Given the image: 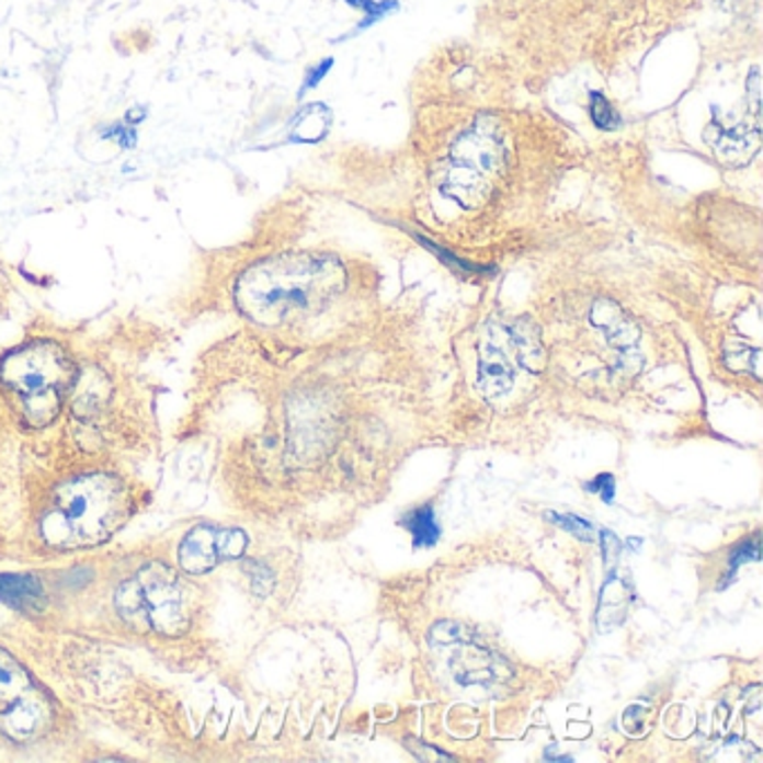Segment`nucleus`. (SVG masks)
<instances>
[{
  "label": "nucleus",
  "instance_id": "ddd939ff",
  "mask_svg": "<svg viewBox=\"0 0 763 763\" xmlns=\"http://www.w3.org/2000/svg\"><path fill=\"white\" fill-rule=\"evenodd\" d=\"M401 524L410 531V535L414 539V547H432V544L437 542L442 535V528L437 524V515H434V509L430 504L410 511Z\"/></svg>",
  "mask_w": 763,
  "mask_h": 763
},
{
  "label": "nucleus",
  "instance_id": "f8f14e48",
  "mask_svg": "<svg viewBox=\"0 0 763 763\" xmlns=\"http://www.w3.org/2000/svg\"><path fill=\"white\" fill-rule=\"evenodd\" d=\"M43 595V587L34 576L0 573V601L12 605H32Z\"/></svg>",
  "mask_w": 763,
  "mask_h": 763
},
{
  "label": "nucleus",
  "instance_id": "39448f33",
  "mask_svg": "<svg viewBox=\"0 0 763 763\" xmlns=\"http://www.w3.org/2000/svg\"><path fill=\"white\" fill-rule=\"evenodd\" d=\"M432 647H453L451 670L462 685H493L511 676L504 661L483 645H477L475 634L462 625L442 623L430 634Z\"/></svg>",
  "mask_w": 763,
  "mask_h": 763
},
{
  "label": "nucleus",
  "instance_id": "f03ea898",
  "mask_svg": "<svg viewBox=\"0 0 763 763\" xmlns=\"http://www.w3.org/2000/svg\"><path fill=\"white\" fill-rule=\"evenodd\" d=\"M348 285L332 253H287L249 269L236 289L238 307L260 324H283L330 307Z\"/></svg>",
  "mask_w": 763,
  "mask_h": 763
},
{
  "label": "nucleus",
  "instance_id": "2eb2a0df",
  "mask_svg": "<svg viewBox=\"0 0 763 763\" xmlns=\"http://www.w3.org/2000/svg\"><path fill=\"white\" fill-rule=\"evenodd\" d=\"M247 535L240 528H220V554L225 560H236L247 551Z\"/></svg>",
  "mask_w": 763,
  "mask_h": 763
},
{
  "label": "nucleus",
  "instance_id": "6e6552de",
  "mask_svg": "<svg viewBox=\"0 0 763 763\" xmlns=\"http://www.w3.org/2000/svg\"><path fill=\"white\" fill-rule=\"evenodd\" d=\"M515 372L509 361V356L496 348L493 343H486L479 358V372H477V386L481 392L490 399L504 397L513 390Z\"/></svg>",
  "mask_w": 763,
  "mask_h": 763
},
{
  "label": "nucleus",
  "instance_id": "f3484780",
  "mask_svg": "<svg viewBox=\"0 0 763 763\" xmlns=\"http://www.w3.org/2000/svg\"><path fill=\"white\" fill-rule=\"evenodd\" d=\"M544 517H547V520L554 522V524H558L560 528L573 533L578 539H584V542L593 539V526H591L589 522L576 517V515H560V513H554V511H551V513H547Z\"/></svg>",
  "mask_w": 763,
  "mask_h": 763
},
{
  "label": "nucleus",
  "instance_id": "0eeeda50",
  "mask_svg": "<svg viewBox=\"0 0 763 763\" xmlns=\"http://www.w3.org/2000/svg\"><path fill=\"white\" fill-rule=\"evenodd\" d=\"M220 562V528L208 524L197 526L180 544V567L186 573H208Z\"/></svg>",
  "mask_w": 763,
  "mask_h": 763
},
{
  "label": "nucleus",
  "instance_id": "aec40b11",
  "mask_svg": "<svg viewBox=\"0 0 763 763\" xmlns=\"http://www.w3.org/2000/svg\"><path fill=\"white\" fill-rule=\"evenodd\" d=\"M332 66H334V59H327V61H322L316 70H311L309 72V77L305 79V86H303V92L305 90H311V88H316L320 81H322V77L327 75V72H330L332 70Z\"/></svg>",
  "mask_w": 763,
  "mask_h": 763
},
{
  "label": "nucleus",
  "instance_id": "4468645a",
  "mask_svg": "<svg viewBox=\"0 0 763 763\" xmlns=\"http://www.w3.org/2000/svg\"><path fill=\"white\" fill-rule=\"evenodd\" d=\"M587 111H589V119L593 124L595 130H601V133H614L623 126V117L620 113L614 107V103L603 94V92H589V103H587Z\"/></svg>",
  "mask_w": 763,
  "mask_h": 763
},
{
  "label": "nucleus",
  "instance_id": "1a4fd4ad",
  "mask_svg": "<svg viewBox=\"0 0 763 763\" xmlns=\"http://www.w3.org/2000/svg\"><path fill=\"white\" fill-rule=\"evenodd\" d=\"M0 717L5 719V730L10 737L27 741L45 726L47 710L41 701L25 694Z\"/></svg>",
  "mask_w": 763,
  "mask_h": 763
},
{
  "label": "nucleus",
  "instance_id": "423d86ee",
  "mask_svg": "<svg viewBox=\"0 0 763 763\" xmlns=\"http://www.w3.org/2000/svg\"><path fill=\"white\" fill-rule=\"evenodd\" d=\"M137 582L141 589L144 623L159 634H180L189 625V616L178 576L167 567L152 565L139 573Z\"/></svg>",
  "mask_w": 763,
  "mask_h": 763
},
{
  "label": "nucleus",
  "instance_id": "a211bd4d",
  "mask_svg": "<svg viewBox=\"0 0 763 763\" xmlns=\"http://www.w3.org/2000/svg\"><path fill=\"white\" fill-rule=\"evenodd\" d=\"M587 490H591V493H597V496L603 498V502L612 504L614 502V493H616L614 475H597L593 481L587 483Z\"/></svg>",
  "mask_w": 763,
  "mask_h": 763
},
{
  "label": "nucleus",
  "instance_id": "9b49d317",
  "mask_svg": "<svg viewBox=\"0 0 763 763\" xmlns=\"http://www.w3.org/2000/svg\"><path fill=\"white\" fill-rule=\"evenodd\" d=\"M30 685V676L21 663H16V659H12L5 649H0V715L25 696Z\"/></svg>",
  "mask_w": 763,
  "mask_h": 763
},
{
  "label": "nucleus",
  "instance_id": "412c9836",
  "mask_svg": "<svg viewBox=\"0 0 763 763\" xmlns=\"http://www.w3.org/2000/svg\"><path fill=\"white\" fill-rule=\"evenodd\" d=\"M603 554H605L607 562H612L616 556H620V542L610 531H603Z\"/></svg>",
  "mask_w": 763,
  "mask_h": 763
},
{
  "label": "nucleus",
  "instance_id": "f257e3e1",
  "mask_svg": "<svg viewBox=\"0 0 763 763\" xmlns=\"http://www.w3.org/2000/svg\"><path fill=\"white\" fill-rule=\"evenodd\" d=\"M479 72L459 70L448 94L421 99L410 148L417 163V215L459 223L481 215H539L576 163L569 128L528 107L477 94Z\"/></svg>",
  "mask_w": 763,
  "mask_h": 763
},
{
  "label": "nucleus",
  "instance_id": "9d476101",
  "mask_svg": "<svg viewBox=\"0 0 763 763\" xmlns=\"http://www.w3.org/2000/svg\"><path fill=\"white\" fill-rule=\"evenodd\" d=\"M631 603V589L618 576H612L601 593V605H597V625L601 629H612L625 620Z\"/></svg>",
  "mask_w": 763,
  "mask_h": 763
},
{
  "label": "nucleus",
  "instance_id": "4be33fe9",
  "mask_svg": "<svg viewBox=\"0 0 763 763\" xmlns=\"http://www.w3.org/2000/svg\"><path fill=\"white\" fill-rule=\"evenodd\" d=\"M105 137H113V139H117L122 148H133V146H135V141H137L135 133H133L130 128H122V126H115V128H113L111 133H107Z\"/></svg>",
  "mask_w": 763,
  "mask_h": 763
},
{
  "label": "nucleus",
  "instance_id": "6ab92c4d",
  "mask_svg": "<svg viewBox=\"0 0 763 763\" xmlns=\"http://www.w3.org/2000/svg\"><path fill=\"white\" fill-rule=\"evenodd\" d=\"M759 558V537L754 535L748 544H743V547H739L737 551H734V556L730 558V565H732V573L743 565V562H752V560H756Z\"/></svg>",
  "mask_w": 763,
  "mask_h": 763
},
{
  "label": "nucleus",
  "instance_id": "dca6fc26",
  "mask_svg": "<svg viewBox=\"0 0 763 763\" xmlns=\"http://www.w3.org/2000/svg\"><path fill=\"white\" fill-rule=\"evenodd\" d=\"M348 3L361 12H365V21L358 25L361 30L376 23L378 19H384L390 10H397V3L395 0H384V3H374V0H348Z\"/></svg>",
  "mask_w": 763,
  "mask_h": 763
},
{
  "label": "nucleus",
  "instance_id": "20e7f679",
  "mask_svg": "<svg viewBox=\"0 0 763 763\" xmlns=\"http://www.w3.org/2000/svg\"><path fill=\"white\" fill-rule=\"evenodd\" d=\"M0 378L23 397L25 419L43 428L59 414L64 392L75 384V365L59 345L32 343L3 358Z\"/></svg>",
  "mask_w": 763,
  "mask_h": 763
},
{
  "label": "nucleus",
  "instance_id": "7ed1b4c3",
  "mask_svg": "<svg viewBox=\"0 0 763 763\" xmlns=\"http://www.w3.org/2000/svg\"><path fill=\"white\" fill-rule=\"evenodd\" d=\"M128 490L111 475H81L57 488L41 535L57 549L88 547L111 537L128 515Z\"/></svg>",
  "mask_w": 763,
  "mask_h": 763
}]
</instances>
